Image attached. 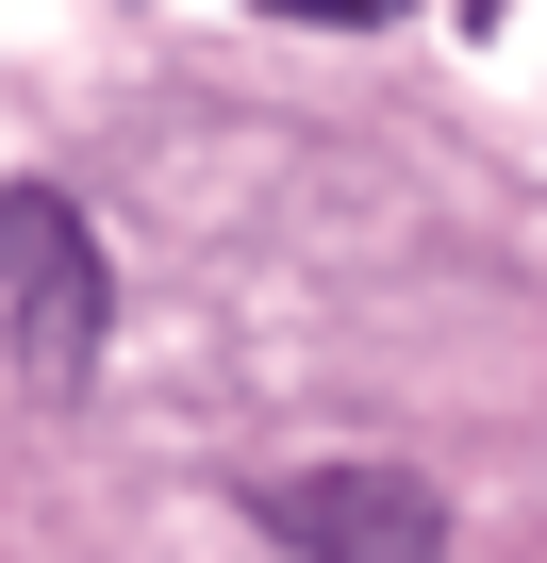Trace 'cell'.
I'll use <instances>...</instances> for the list:
<instances>
[{
  "label": "cell",
  "instance_id": "obj_1",
  "mask_svg": "<svg viewBox=\"0 0 547 563\" xmlns=\"http://www.w3.org/2000/svg\"><path fill=\"white\" fill-rule=\"evenodd\" d=\"M100 332H117V265H100L84 199L0 183V349H18V382L34 398H84L100 382Z\"/></svg>",
  "mask_w": 547,
  "mask_h": 563
},
{
  "label": "cell",
  "instance_id": "obj_2",
  "mask_svg": "<svg viewBox=\"0 0 547 563\" xmlns=\"http://www.w3.org/2000/svg\"><path fill=\"white\" fill-rule=\"evenodd\" d=\"M249 514L299 563H431L448 547V497L415 464H283V481H249Z\"/></svg>",
  "mask_w": 547,
  "mask_h": 563
},
{
  "label": "cell",
  "instance_id": "obj_3",
  "mask_svg": "<svg viewBox=\"0 0 547 563\" xmlns=\"http://www.w3.org/2000/svg\"><path fill=\"white\" fill-rule=\"evenodd\" d=\"M265 18H382V0H265Z\"/></svg>",
  "mask_w": 547,
  "mask_h": 563
}]
</instances>
